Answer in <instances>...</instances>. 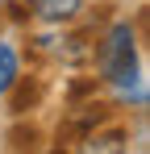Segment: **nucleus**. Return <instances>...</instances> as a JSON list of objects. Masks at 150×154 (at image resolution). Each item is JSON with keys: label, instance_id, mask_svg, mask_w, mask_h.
Here are the masks:
<instances>
[{"label": "nucleus", "instance_id": "3", "mask_svg": "<svg viewBox=\"0 0 150 154\" xmlns=\"http://www.w3.org/2000/svg\"><path fill=\"white\" fill-rule=\"evenodd\" d=\"M29 13L46 25H63V21H75L83 13V0H25Z\"/></svg>", "mask_w": 150, "mask_h": 154}, {"label": "nucleus", "instance_id": "4", "mask_svg": "<svg viewBox=\"0 0 150 154\" xmlns=\"http://www.w3.org/2000/svg\"><path fill=\"white\" fill-rule=\"evenodd\" d=\"M21 75V63H17V50L8 46V42H0V96H8L13 92V83Z\"/></svg>", "mask_w": 150, "mask_h": 154}, {"label": "nucleus", "instance_id": "6", "mask_svg": "<svg viewBox=\"0 0 150 154\" xmlns=\"http://www.w3.org/2000/svg\"><path fill=\"white\" fill-rule=\"evenodd\" d=\"M0 4H17V0H0Z\"/></svg>", "mask_w": 150, "mask_h": 154}, {"label": "nucleus", "instance_id": "1", "mask_svg": "<svg viewBox=\"0 0 150 154\" xmlns=\"http://www.w3.org/2000/svg\"><path fill=\"white\" fill-rule=\"evenodd\" d=\"M96 67L108 83H117L121 96H133L142 104L146 100V88H142V75H138V46H133V25L129 21H117L100 38V50H96Z\"/></svg>", "mask_w": 150, "mask_h": 154}, {"label": "nucleus", "instance_id": "5", "mask_svg": "<svg viewBox=\"0 0 150 154\" xmlns=\"http://www.w3.org/2000/svg\"><path fill=\"white\" fill-rule=\"evenodd\" d=\"M88 150H100V154H113V150H125V133L121 129H108V133H88L83 137Z\"/></svg>", "mask_w": 150, "mask_h": 154}, {"label": "nucleus", "instance_id": "2", "mask_svg": "<svg viewBox=\"0 0 150 154\" xmlns=\"http://www.w3.org/2000/svg\"><path fill=\"white\" fill-rule=\"evenodd\" d=\"M104 117H108V108H104V104H75L71 121H67V125L58 129V137H71V142H83V137H88V133H92V129H96L100 121H104Z\"/></svg>", "mask_w": 150, "mask_h": 154}]
</instances>
